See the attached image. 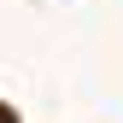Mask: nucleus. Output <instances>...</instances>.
Returning <instances> with one entry per match:
<instances>
[{"label": "nucleus", "instance_id": "1", "mask_svg": "<svg viewBox=\"0 0 123 123\" xmlns=\"http://www.w3.org/2000/svg\"><path fill=\"white\" fill-rule=\"evenodd\" d=\"M0 123H12V117H0Z\"/></svg>", "mask_w": 123, "mask_h": 123}]
</instances>
